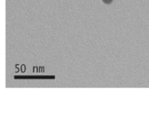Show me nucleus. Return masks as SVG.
<instances>
[{
	"instance_id": "1",
	"label": "nucleus",
	"mask_w": 149,
	"mask_h": 120,
	"mask_svg": "<svg viewBox=\"0 0 149 120\" xmlns=\"http://www.w3.org/2000/svg\"><path fill=\"white\" fill-rule=\"evenodd\" d=\"M103 1V3H105V4H110L113 1V0H102Z\"/></svg>"
}]
</instances>
